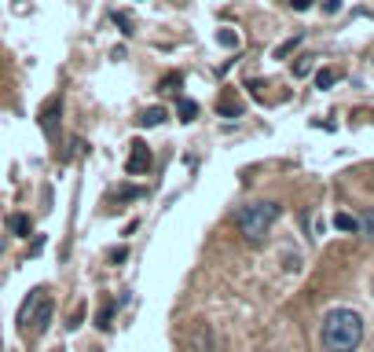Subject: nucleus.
Instances as JSON below:
<instances>
[{
	"label": "nucleus",
	"mask_w": 374,
	"mask_h": 352,
	"mask_svg": "<svg viewBox=\"0 0 374 352\" xmlns=\"http://www.w3.org/2000/svg\"><path fill=\"white\" fill-rule=\"evenodd\" d=\"M19 323H22V330H34V334L48 330V323H52V301H48L44 290L29 294V301H26L22 312H19Z\"/></svg>",
	"instance_id": "7ed1b4c3"
},
{
	"label": "nucleus",
	"mask_w": 374,
	"mask_h": 352,
	"mask_svg": "<svg viewBox=\"0 0 374 352\" xmlns=\"http://www.w3.org/2000/svg\"><path fill=\"white\" fill-rule=\"evenodd\" d=\"M110 316H114V309L107 305V309L100 312V327H103V330H110Z\"/></svg>",
	"instance_id": "ddd939ff"
},
{
	"label": "nucleus",
	"mask_w": 374,
	"mask_h": 352,
	"mask_svg": "<svg viewBox=\"0 0 374 352\" xmlns=\"http://www.w3.org/2000/svg\"><path fill=\"white\" fill-rule=\"evenodd\" d=\"M220 44L224 48H239V37L232 34V29H220Z\"/></svg>",
	"instance_id": "9b49d317"
},
{
	"label": "nucleus",
	"mask_w": 374,
	"mask_h": 352,
	"mask_svg": "<svg viewBox=\"0 0 374 352\" xmlns=\"http://www.w3.org/2000/svg\"><path fill=\"white\" fill-rule=\"evenodd\" d=\"M279 213H283L279 202H246L235 220H239V231L246 235L250 243H261V238L268 235V228L279 220Z\"/></svg>",
	"instance_id": "f03ea898"
},
{
	"label": "nucleus",
	"mask_w": 374,
	"mask_h": 352,
	"mask_svg": "<svg viewBox=\"0 0 374 352\" xmlns=\"http://www.w3.org/2000/svg\"><path fill=\"white\" fill-rule=\"evenodd\" d=\"M334 228H338V231H360V220L349 217V213H338V217H334Z\"/></svg>",
	"instance_id": "423d86ee"
},
{
	"label": "nucleus",
	"mask_w": 374,
	"mask_h": 352,
	"mask_svg": "<svg viewBox=\"0 0 374 352\" xmlns=\"http://www.w3.org/2000/svg\"><path fill=\"white\" fill-rule=\"evenodd\" d=\"M8 228H11L15 235H29V228H34V224H29V217H22V213H15V217L8 220Z\"/></svg>",
	"instance_id": "6e6552de"
},
{
	"label": "nucleus",
	"mask_w": 374,
	"mask_h": 352,
	"mask_svg": "<svg viewBox=\"0 0 374 352\" xmlns=\"http://www.w3.org/2000/svg\"><path fill=\"white\" fill-rule=\"evenodd\" d=\"M290 4H294L298 11H305V8H312V0H290Z\"/></svg>",
	"instance_id": "2eb2a0df"
},
{
	"label": "nucleus",
	"mask_w": 374,
	"mask_h": 352,
	"mask_svg": "<svg viewBox=\"0 0 374 352\" xmlns=\"http://www.w3.org/2000/svg\"><path fill=\"white\" fill-rule=\"evenodd\" d=\"M360 235H367L370 243H374V210H363V217H360Z\"/></svg>",
	"instance_id": "1a4fd4ad"
},
{
	"label": "nucleus",
	"mask_w": 374,
	"mask_h": 352,
	"mask_svg": "<svg viewBox=\"0 0 374 352\" xmlns=\"http://www.w3.org/2000/svg\"><path fill=\"white\" fill-rule=\"evenodd\" d=\"M180 114H184V121H191L194 114H199V107H194L191 100H184V103H180Z\"/></svg>",
	"instance_id": "f8f14e48"
},
{
	"label": "nucleus",
	"mask_w": 374,
	"mask_h": 352,
	"mask_svg": "<svg viewBox=\"0 0 374 352\" xmlns=\"http://www.w3.org/2000/svg\"><path fill=\"white\" fill-rule=\"evenodd\" d=\"M161 121H166V110H161V107L143 110V118H140V125H147V129H151V125H161Z\"/></svg>",
	"instance_id": "0eeeda50"
},
{
	"label": "nucleus",
	"mask_w": 374,
	"mask_h": 352,
	"mask_svg": "<svg viewBox=\"0 0 374 352\" xmlns=\"http://www.w3.org/2000/svg\"><path fill=\"white\" fill-rule=\"evenodd\" d=\"M370 184H374V180H370Z\"/></svg>",
	"instance_id": "dca6fc26"
},
{
	"label": "nucleus",
	"mask_w": 374,
	"mask_h": 352,
	"mask_svg": "<svg viewBox=\"0 0 374 352\" xmlns=\"http://www.w3.org/2000/svg\"><path fill=\"white\" fill-rule=\"evenodd\" d=\"M55 110H62V103H59V100H52V103H48V107L41 110V129H44V133H52V125H55Z\"/></svg>",
	"instance_id": "39448f33"
},
{
	"label": "nucleus",
	"mask_w": 374,
	"mask_h": 352,
	"mask_svg": "<svg viewBox=\"0 0 374 352\" xmlns=\"http://www.w3.org/2000/svg\"><path fill=\"white\" fill-rule=\"evenodd\" d=\"M323 348L327 352H356L363 341V319L352 309H330L327 319H323Z\"/></svg>",
	"instance_id": "f257e3e1"
},
{
	"label": "nucleus",
	"mask_w": 374,
	"mask_h": 352,
	"mask_svg": "<svg viewBox=\"0 0 374 352\" xmlns=\"http://www.w3.org/2000/svg\"><path fill=\"white\" fill-rule=\"evenodd\" d=\"M151 162H154V158H151V151H147V143L136 140V143H133V154H128V162H125V169L136 176V172H147Z\"/></svg>",
	"instance_id": "20e7f679"
},
{
	"label": "nucleus",
	"mask_w": 374,
	"mask_h": 352,
	"mask_svg": "<svg viewBox=\"0 0 374 352\" xmlns=\"http://www.w3.org/2000/svg\"><path fill=\"white\" fill-rule=\"evenodd\" d=\"M308 70H312V62H308V59H301V62H298V67H294V74H298V77H305Z\"/></svg>",
	"instance_id": "4468645a"
},
{
	"label": "nucleus",
	"mask_w": 374,
	"mask_h": 352,
	"mask_svg": "<svg viewBox=\"0 0 374 352\" xmlns=\"http://www.w3.org/2000/svg\"><path fill=\"white\" fill-rule=\"evenodd\" d=\"M334 81H338V70H319V74H316V85H319V88H330Z\"/></svg>",
	"instance_id": "9d476101"
}]
</instances>
